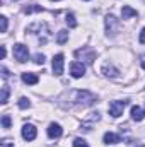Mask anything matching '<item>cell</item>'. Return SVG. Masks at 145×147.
<instances>
[{
  "instance_id": "cell-1",
  "label": "cell",
  "mask_w": 145,
  "mask_h": 147,
  "mask_svg": "<svg viewBox=\"0 0 145 147\" xmlns=\"http://www.w3.org/2000/svg\"><path fill=\"white\" fill-rule=\"evenodd\" d=\"M28 31L38 34V36H39V41H41V45H44V43L48 41V38H50V28H48L46 22H34V24L28 26Z\"/></svg>"
},
{
  "instance_id": "cell-2",
  "label": "cell",
  "mask_w": 145,
  "mask_h": 147,
  "mask_svg": "<svg viewBox=\"0 0 145 147\" xmlns=\"http://www.w3.org/2000/svg\"><path fill=\"white\" fill-rule=\"evenodd\" d=\"M75 101L77 105H82V106H91L96 103V96L91 92V91H77L75 92Z\"/></svg>"
},
{
  "instance_id": "cell-3",
  "label": "cell",
  "mask_w": 145,
  "mask_h": 147,
  "mask_svg": "<svg viewBox=\"0 0 145 147\" xmlns=\"http://www.w3.org/2000/svg\"><path fill=\"white\" fill-rule=\"evenodd\" d=\"M104 22H106V33L111 34V36L116 34V33L119 31V28H121L119 19H116L113 14H108V16H106V21H104Z\"/></svg>"
},
{
  "instance_id": "cell-4",
  "label": "cell",
  "mask_w": 145,
  "mask_h": 147,
  "mask_svg": "<svg viewBox=\"0 0 145 147\" xmlns=\"http://www.w3.org/2000/svg\"><path fill=\"white\" fill-rule=\"evenodd\" d=\"M14 57H15V60L21 62V63L28 62V60H29V50H28V46H24V45H21V43L14 45Z\"/></svg>"
},
{
  "instance_id": "cell-5",
  "label": "cell",
  "mask_w": 145,
  "mask_h": 147,
  "mask_svg": "<svg viewBox=\"0 0 145 147\" xmlns=\"http://www.w3.org/2000/svg\"><path fill=\"white\" fill-rule=\"evenodd\" d=\"M128 105V101L125 99V101H113L111 105H109V115L113 116V118H118V116H121L123 115V110H125V106Z\"/></svg>"
},
{
  "instance_id": "cell-6",
  "label": "cell",
  "mask_w": 145,
  "mask_h": 147,
  "mask_svg": "<svg viewBox=\"0 0 145 147\" xmlns=\"http://www.w3.org/2000/svg\"><path fill=\"white\" fill-rule=\"evenodd\" d=\"M75 57H82L87 63H92L96 60V51L92 48H82V50H77L75 51Z\"/></svg>"
},
{
  "instance_id": "cell-7",
  "label": "cell",
  "mask_w": 145,
  "mask_h": 147,
  "mask_svg": "<svg viewBox=\"0 0 145 147\" xmlns=\"http://www.w3.org/2000/svg\"><path fill=\"white\" fill-rule=\"evenodd\" d=\"M36 127L34 125H31V123H26L24 127H22V139L24 140H28V142H31V140H34L36 139Z\"/></svg>"
},
{
  "instance_id": "cell-8",
  "label": "cell",
  "mask_w": 145,
  "mask_h": 147,
  "mask_svg": "<svg viewBox=\"0 0 145 147\" xmlns=\"http://www.w3.org/2000/svg\"><path fill=\"white\" fill-rule=\"evenodd\" d=\"M53 74L55 75H62L63 74V55L62 53L53 57Z\"/></svg>"
},
{
  "instance_id": "cell-9",
  "label": "cell",
  "mask_w": 145,
  "mask_h": 147,
  "mask_svg": "<svg viewBox=\"0 0 145 147\" xmlns=\"http://www.w3.org/2000/svg\"><path fill=\"white\" fill-rule=\"evenodd\" d=\"M70 74H72V77H75V79L82 77L85 74V65L82 62H73L72 65H70Z\"/></svg>"
},
{
  "instance_id": "cell-10",
  "label": "cell",
  "mask_w": 145,
  "mask_h": 147,
  "mask_svg": "<svg viewBox=\"0 0 145 147\" xmlns=\"http://www.w3.org/2000/svg\"><path fill=\"white\" fill-rule=\"evenodd\" d=\"M101 72L104 74L106 77H111V79H114V77H118V69L113 65V63H109V62H106L104 65H103V69H101Z\"/></svg>"
},
{
  "instance_id": "cell-11",
  "label": "cell",
  "mask_w": 145,
  "mask_h": 147,
  "mask_svg": "<svg viewBox=\"0 0 145 147\" xmlns=\"http://www.w3.org/2000/svg\"><path fill=\"white\" fill-rule=\"evenodd\" d=\"M62 134H63V130L58 123H51L48 127V137L50 139H58V137H62Z\"/></svg>"
},
{
  "instance_id": "cell-12",
  "label": "cell",
  "mask_w": 145,
  "mask_h": 147,
  "mask_svg": "<svg viewBox=\"0 0 145 147\" xmlns=\"http://www.w3.org/2000/svg\"><path fill=\"white\" fill-rule=\"evenodd\" d=\"M144 118H145V110L144 108H140V106H133V108H132V120L142 121Z\"/></svg>"
},
{
  "instance_id": "cell-13",
  "label": "cell",
  "mask_w": 145,
  "mask_h": 147,
  "mask_svg": "<svg viewBox=\"0 0 145 147\" xmlns=\"http://www.w3.org/2000/svg\"><path fill=\"white\" fill-rule=\"evenodd\" d=\"M22 80L26 82V84H29V86H34L39 82V77H38L36 74H31V72H24L22 74Z\"/></svg>"
},
{
  "instance_id": "cell-14",
  "label": "cell",
  "mask_w": 145,
  "mask_h": 147,
  "mask_svg": "<svg viewBox=\"0 0 145 147\" xmlns=\"http://www.w3.org/2000/svg\"><path fill=\"white\" fill-rule=\"evenodd\" d=\"M121 16H123V19H130V17H137L138 12H137L135 9H132L130 5H125V7L121 9Z\"/></svg>"
},
{
  "instance_id": "cell-15",
  "label": "cell",
  "mask_w": 145,
  "mask_h": 147,
  "mask_svg": "<svg viewBox=\"0 0 145 147\" xmlns=\"http://www.w3.org/2000/svg\"><path fill=\"white\" fill-rule=\"evenodd\" d=\"M118 142H121V137L119 135H116L113 132L104 134V144H118Z\"/></svg>"
},
{
  "instance_id": "cell-16",
  "label": "cell",
  "mask_w": 145,
  "mask_h": 147,
  "mask_svg": "<svg viewBox=\"0 0 145 147\" xmlns=\"http://www.w3.org/2000/svg\"><path fill=\"white\" fill-rule=\"evenodd\" d=\"M67 39H68V31H67V29H62V31H58V36H56V43H58V45H63V43H67Z\"/></svg>"
},
{
  "instance_id": "cell-17",
  "label": "cell",
  "mask_w": 145,
  "mask_h": 147,
  "mask_svg": "<svg viewBox=\"0 0 145 147\" xmlns=\"http://www.w3.org/2000/svg\"><path fill=\"white\" fill-rule=\"evenodd\" d=\"M9 94H10V89H9V86H2V99H0V103H2V105H5V103H7V99H9Z\"/></svg>"
},
{
  "instance_id": "cell-18",
  "label": "cell",
  "mask_w": 145,
  "mask_h": 147,
  "mask_svg": "<svg viewBox=\"0 0 145 147\" xmlns=\"http://www.w3.org/2000/svg\"><path fill=\"white\" fill-rule=\"evenodd\" d=\"M67 24H68V28H77V21H75V16H73L72 12L70 14H67Z\"/></svg>"
},
{
  "instance_id": "cell-19",
  "label": "cell",
  "mask_w": 145,
  "mask_h": 147,
  "mask_svg": "<svg viewBox=\"0 0 145 147\" xmlns=\"http://www.w3.org/2000/svg\"><path fill=\"white\" fill-rule=\"evenodd\" d=\"M43 10V7H39V5H31V7H26L24 9V12L26 14H33V12H41Z\"/></svg>"
},
{
  "instance_id": "cell-20",
  "label": "cell",
  "mask_w": 145,
  "mask_h": 147,
  "mask_svg": "<svg viewBox=\"0 0 145 147\" xmlns=\"http://www.w3.org/2000/svg\"><path fill=\"white\" fill-rule=\"evenodd\" d=\"M29 106H31V103H29L28 98H21V99H19V108H21V110H26V108H29Z\"/></svg>"
},
{
  "instance_id": "cell-21",
  "label": "cell",
  "mask_w": 145,
  "mask_h": 147,
  "mask_svg": "<svg viewBox=\"0 0 145 147\" xmlns=\"http://www.w3.org/2000/svg\"><path fill=\"white\" fill-rule=\"evenodd\" d=\"M2 127L3 128H10V116L9 115H3L2 116Z\"/></svg>"
},
{
  "instance_id": "cell-22",
  "label": "cell",
  "mask_w": 145,
  "mask_h": 147,
  "mask_svg": "<svg viewBox=\"0 0 145 147\" xmlns=\"http://www.w3.org/2000/svg\"><path fill=\"white\" fill-rule=\"evenodd\" d=\"M73 147H89V146H87V142L84 139H75L73 140Z\"/></svg>"
},
{
  "instance_id": "cell-23",
  "label": "cell",
  "mask_w": 145,
  "mask_h": 147,
  "mask_svg": "<svg viewBox=\"0 0 145 147\" xmlns=\"http://www.w3.org/2000/svg\"><path fill=\"white\" fill-rule=\"evenodd\" d=\"M34 63H38V65H43V63H44V55H41V53L34 55Z\"/></svg>"
},
{
  "instance_id": "cell-24",
  "label": "cell",
  "mask_w": 145,
  "mask_h": 147,
  "mask_svg": "<svg viewBox=\"0 0 145 147\" xmlns=\"http://www.w3.org/2000/svg\"><path fill=\"white\" fill-rule=\"evenodd\" d=\"M0 22H2V33H5V31H7V17L2 16V17H0Z\"/></svg>"
},
{
  "instance_id": "cell-25",
  "label": "cell",
  "mask_w": 145,
  "mask_h": 147,
  "mask_svg": "<svg viewBox=\"0 0 145 147\" xmlns=\"http://www.w3.org/2000/svg\"><path fill=\"white\" fill-rule=\"evenodd\" d=\"M2 77H3V79H9V77H10V74H9V70H7V67H2Z\"/></svg>"
},
{
  "instance_id": "cell-26",
  "label": "cell",
  "mask_w": 145,
  "mask_h": 147,
  "mask_svg": "<svg viewBox=\"0 0 145 147\" xmlns=\"http://www.w3.org/2000/svg\"><path fill=\"white\" fill-rule=\"evenodd\" d=\"M138 39H140V43H145V28L142 29V33H140V36H138Z\"/></svg>"
},
{
  "instance_id": "cell-27",
  "label": "cell",
  "mask_w": 145,
  "mask_h": 147,
  "mask_svg": "<svg viewBox=\"0 0 145 147\" xmlns=\"http://www.w3.org/2000/svg\"><path fill=\"white\" fill-rule=\"evenodd\" d=\"M2 147H14V144H10L9 140H3L2 142Z\"/></svg>"
},
{
  "instance_id": "cell-28",
  "label": "cell",
  "mask_w": 145,
  "mask_h": 147,
  "mask_svg": "<svg viewBox=\"0 0 145 147\" xmlns=\"http://www.w3.org/2000/svg\"><path fill=\"white\" fill-rule=\"evenodd\" d=\"M140 63H142V69L145 70V53L142 55V57H140Z\"/></svg>"
},
{
  "instance_id": "cell-29",
  "label": "cell",
  "mask_w": 145,
  "mask_h": 147,
  "mask_svg": "<svg viewBox=\"0 0 145 147\" xmlns=\"http://www.w3.org/2000/svg\"><path fill=\"white\" fill-rule=\"evenodd\" d=\"M5 55H7V51H5V46H2V58H5Z\"/></svg>"
},
{
  "instance_id": "cell-30",
  "label": "cell",
  "mask_w": 145,
  "mask_h": 147,
  "mask_svg": "<svg viewBox=\"0 0 145 147\" xmlns=\"http://www.w3.org/2000/svg\"><path fill=\"white\" fill-rule=\"evenodd\" d=\"M138 147H145V146H138Z\"/></svg>"
},
{
  "instance_id": "cell-31",
  "label": "cell",
  "mask_w": 145,
  "mask_h": 147,
  "mask_svg": "<svg viewBox=\"0 0 145 147\" xmlns=\"http://www.w3.org/2000/svg\"><path fill=\"white\" fill-rule=\"evenodd\" d=\"M55 2H56V0H55Z\"/></svg>"
},
{
  "instance_id": "cell-32",
  "label": "cell",
  "mask_w": 145,
  "mask_h": 147,
  "mask_svg": "<svg viewBox=\"0 0 145 147\" xmlns=\"http://www.w3.org/2000/svg\"><path fill=\"white\" fill-rule=\"evenodd\" d=\"M144 2H145V0H144Z\"/></svg>"
}]
</instances>
